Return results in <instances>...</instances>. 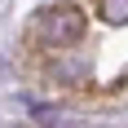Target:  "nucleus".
Instances as JSON below:
<instances>
[{
    "instance_id": "1",
    "label": "nucleus",
    "mask_w": 128,
    "mask_h": 128,
    "mask_svg": "<svg viewBox=\"0 0 128 128\" xmlns=\"http://www.w3.org/2000/svg\"><path fill=\"white\" fill-rule=\"evenodd\" d=\"M26 66L80 102H128V0H58L31 18Z\"/></svg>"
}]
</instances>
